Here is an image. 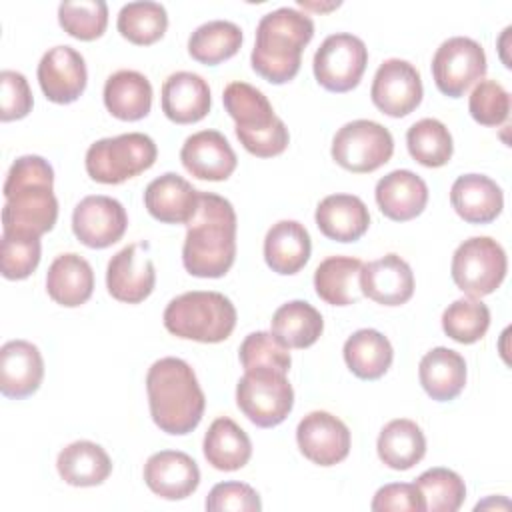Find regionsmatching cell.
Here are the masks:
<instances>
[{"label": "cell", "instance_id": "obj_1", "mask_svg": "<svg viewBox=\"0 0 512 512\" xmlns=\"http://www.w3.org/2000/svg\"><path fill=\"white\" fill-rule=\"evenodd\" d=\"M4 198L2 232L38 238L50 232L58 218L50 162L36 154L16 158L6 174Z\"/></svg>", "mask_w": 512, "mask_h": 512}, {"label": "cell", "instance_id": "obj_2", "mask_svg": "<svg viewBox=\"0 0 512 512\" xmlns=\"http://www.w3.org/2000/svg\"><path fill=\"white\" fill-rule=\"evenodd\" d=\"M182 264L196 278L224 276L236 258V212L232 204L214 194L200 192L198 208L186 224Z\"/></svg>", "mask_w": 512, "mask_h": 512}, {"label": "cell", "instance_id": "obj_3", "mask_svg": "<svg viewBox=\"0 0 512 512\" xmlns=\"http://www.w3.org/2000/svg\"><path fill=\"white\" fill-rule=\"evenodd\" d=\"M146 392L150 416L162 432L184 436L200 424L206 398L192 366L182 358L156 360L146 374Z\"/></svg>", "mask_w": 512, "mask_h": 512}, {"label": "cell", "instance_id": "obj_4", "mask_svg": "<svg viewBox=\"0 0 512 512\" xmlns=\"http://www.w3.org/2000/svg\"><path fill=\"white\" fill-rule=\"evenodd\" d=\"M314 36V22L296 8H278L262 16L250 62L256 74L272 84L290 82L302 62V50Z\"/></svg>", "mask_w": 512, "mask_h": 512}, {"label": "cell", "instance_id": "obj_5", "mask_svg": "<svg viewBox=\"0 0 512 512\" xmlns=\"http://www.w3.org/2000/svg\"><path fill=\"white\" fill-rule=\"evenodd\" d=\"M164 326L170 334L216 344L226 340L236 326V308L220 292L192 290L172 298L164 310Z\"/></svg>", "mask_w": 512, "mask_h": 512}, {"label": "cell", "instance_id": "obj_6", "mask_svg": "<svg viewBox=\"0 0 512 512\" xmlns=\"http://www.w3.org/2000/svg\"><path fill=\"white\" fill-rule=\"evenodd\" d=\"M156 156L158 148L148 134L128 132L90 144L84 164L94 182L122 184L148 170L156 162Z\"/></svg>", "mask_w": 512, "mask_h": 512}, {"label": "cell", "instance_id": "obj_7", "mask_svg": "<svg viewBox=\"0 0 512 512\" xmlns=\"http://www.w3.org/2000/svg\"><path fill=\"white\" fill-rule=\"evenodd\" d=\"M236 404L260 428L278 426L294 406V390L286 374L274 368L244 370L236 384Z\"/></svg>", "mask_w": 512, "mask_h": 512}, {"label": "cell", "instance_id": "obj_8", "mask_svg": "<svg viewBox=\"0 0 512 512\" xmlns=\"http://www.w3.org/2000/svg\"><path fill=\"white\" fill-rule=\"evenodd\" d=\"M452 280L472 298L492 294L504 280L508 260L504 248L490 236L464 240L452 256Z\"/></svg>", "mask_w": 512, "mask_h": 512}, {"label": "cell", "instance_id": "obj_9", "mask_svg": "<svg viewBox=\"0 0 512 512\" xmlns=\"http://www.w3.org/2000/svg\"><path fill=\"white\" fill-rule=\"evenodd\" d=\"M332 158L344 170L366 174L384 166L394 154V138L374 120H352L332 140Z\"/></svg>", "mask_w": 512, "mask_h": 512}, {"label": "cell", "instance_id": "obj_10", "mask_svg": "<svg viewBox=\"0 0 512 512\" xmlns=\"http://www.w3.org/2000/svg\"><path fill=\"white\" fill-rule=\"evenodd\" d=\"M368 64L366 44L348 32L330 34L318 46L312 68L316 82L328 92H350L362 80Z\"/></svg>", "mask_w": 512, "mask_h": 512}, {"label": "cell", "instance_id": "obj_11", "mask_svg": "<svg viewBox=\"0 0 512 512\" xmlns=\"http://www.w3.org/2000/svg\"><path fill=\"white\" fill-rule=\"evenodd\" d=\"M486 74L484 48L466 36H452L444 40L432 58V76L436 88L450 96L460 98Z\"/></svg>", "mask_w": 512, "mask_h": 512}, {"label": "cell", "instance_id": "obj_12", "mask_svg": "<svg viewBox=\"0 0 512 512\" xmlns=\"http://www.w3.org/2000/svg\"><path fill=\"white\" fill-rule=\"evenodd\" d=\"M370 98L382 114L392 118L408 116L422 102L420 72L408 60H384L374 74Z\"/></svg>", "mask_w": 512, "mask_h": 512}, {"label": "cell", "instance_id": "obj_13", "mask_svg": "<svg viewBox=\"0 0 512 512\" xmlns=\"http://www.w3.org/2000/svg\"><path fill=\"white\" fill-rule=\"evenodd\" d=\"M126 228L128 214L124 206L110 196H86L72 212V232L88 248H108L116 244Z\"/></svg>", "mask_w": 512, "mask_h": 512}, {"label": "cell", "instance_id": "obj_14", "mask_svg": "<svg viewBox=\"0 0 512 512\" xmlns=\"http://www.w3.org/2000/svg\"><path fill=\"white\" fill-rule=\"evenodd\" d=\"M296 442L310 462L318 466H334L350 452V430L334 414L314 410L298 422Z\"/></svg>", "mask_w": 512, "mask_h": 512}, {"label": "cell", "instance_id": "obj_15", "mask_svg": "<svg viewBox=\"0 0 512 512\" xmlns=\"http://www.w3.org/2000/svg\"><path fill=\"white\" fill-rule=\"evenodd\" d=\"M142 250H146L144 242L128 244L110 258L106 268V288L112 298L126 304H140L152 294L156 270Z\"/></svg>", "mask_w": 512, "mask_h": 512}, {"label": "cell", "instance_id": "obj_16", "mask_svg": "<svg viewBox=\"0 0 512 512\" xmlns=\"http://www.w3.org/2000/svg\"><path fill=\"white\" fill-rule=\"evenodd\" d=\"M36 74L44 96L54 104L78 100L88 82L84 56L72 46L50 48L42 56Z\"/></svg>", "mask_w": 512, "mask_h": 512}, {"label": "cell", "instance_id": "obj_17", "mask_svg": "<svg viewBox=\"0 0 512 512\" xmlns=\"http://www.w3.org/2000/svg\"><path fill=\"white\" fill-rule=\"evenodd\" d=\"M180 160L194 178L210 182L230 178L238 164L236 152L218 130H200L188 136L182 144Z\"/></svg>", "mask_w": 512, "mask_h": 512}, {"label": "cell", "instance_id": "obj_18", "mask_svg": "<svg viewBox=\"0 0 512 512\" xmlns=\"http://www.w3.org/2000/svg\"><path fill=\"white\" fill-rule=\"evenodd\" d=\"M144 482L164 500H182L196 492L200 484V468L186 452L160 450L146 460Z\"/></svg>", "mask_w": 512, "mask_h": 512}, {"label": "cell", "instance_id": "obj_19", "mask_svg": "<svg viewBox=\"0 0 512 512\" xmlns=\"http://www.w3.org/2000/svg\"><path fill=\"white\" fill-rule=\"evenodd\" d=\"M360 290L362 296L382 306L406 304L414 294L412 268L398 254L366 262L360 270Z\"/></svg>", "mask_w": 512, "mask_h": 512}, {"label": "cell", "instance_id": "obj_20", "mask_svg": "<svg viewBox=\"0 0 512 512\" xmlns=\"http://www.w3.org/2000/svg\"><path fill=\"white\" fill-rule=\"evenodd\" d=\"M44 378V360L28 340H10L0 348V392L6 398H26L34 394Z\"/></svg>", "mask_w": 512, "mask_h": 512}, {"label": "cell", "instance_id": "obj_21", "mask_svg": "<svg viewBox=\"0 0 512 512\" xmlns=\"http://www.w3.org/2000/svg\"><path fill=\"white\" fill-rule=\"evenodd\" d=\"M198 194L186 178L166 172L144 190V206L152 218L164 224H188L198 208Z\"/></svg>", "mask_w": 512, "mask_h": 512}, {"label": "cell", "instance_id": "obj_22", "mask_svg": "<svg viewBox=\"0 0 512 512\" xmlns=\"http://www.w3.org/2000/svg\"><path fill=\"white\" fill-rule=\"evenodd\" d=\"M162 112L176 124H194L210 112L208 82L194 72H174L162 84Z\"/></svg>", "mask_w": 512, "mask_h": 512}, {"label": "cell", "instance_id": "obj_23", "mask_svg": "<svg viewBox=\"0 0 512 512\" xmlns=\"http://www.w3.org/2000/svg\"><path fill=\"white\" fill-rule=\"evenodd\" d=\"M376 204L380 212L394 220L406 222L422 214L428 204V186L412 170H392L376 182Z\"/></svg>", "mask_w": 512, "mask_h": 512}, {"label": "cell", "instance_id": "obj_24", "mask_svg": "<svg viewBox=\"0 0 512 512\" xmlns=\"http://www.w3.org/2000/svg\"><path fill=\"white\" fill-rule=\"evenodd\" d=\"M450 202L456 214L470 224H488L504 208L500 186L484 174H462L450 188Z\"/></svg>", "mask_w": 512, "mask_h": 512}, {"label": "cell", "instance_id": "obj_25", "mask_svg": "<svg viewBox=\"0 0 512 512\" xmlns=\"http://www.w3.org/2000/svg\"><path fill=\"white\" fill-rule=\"evenodd\" d=\"M314 218L320 232L336 242H356L370 226L368 208L354 194L326 196L316 206Z\"/></svg>", "mask_w": 512, "mask_h": 512}, {"label": "cell", "instance_id": "obj_26", "mask_svg": "<svg viewBox=\"0 0 512 512\" xmlns=\"http://www.w3.org/2000/svg\"><path fill=\"white\" fill-rule=\"evenodd\" d=\"M312 252L310 234L296 220L276 222L264 238V260L272 272L290 276L300 272Z\"/></svg>", "mask_w": 512, "mask_h": 512}, {"label": "cell", "instance_id": "obj_27", "mask_svg": "<svg viewBox=\"0 0 512 512\" xmlns=\"http://www.w3.org/2000/svg\"><path fill=\"white\" fill-rule=\"evenodd\" d=\"M222 102L230 118L236 122V138L266 132L280 122L268 98L246 82H230L224 88Z\"/></svg>", "mask_w": 512, "mask_h": 512}, {"label": "cell", "instance_id": "obj_28", "mask_svg": "<svg viewBox=\"0 0 512 512\" xmlns=\"http://www.w3.org/2000/svg\"><path fill=\"white\" fill-rule=\"evenodd\" d=\"M46 290L56 304L66 308L88 302L94 292L92 266L80 254H60L48 268Z\"/></svg>", "mask_w": 512, "mask_h": 512}, {"label": "cell", "instance_id": "obj_29", "mask_svg": "<svg viewBox=\"0 0 512 512\" xmlns=\"http://www.w3.org/2000/svg\"><path fill=\"white\" fill-rule=\"evenodd\" d=\"M420 384L436 402L454 400L466 386V360L446 346L426 352L418 366Z\"/></svg>", "mask_w": 512, "mask_h": 512}, {"label": "cell", "instance_id": "obj_30", "mask_svg": "<svg viewBox=\"0 0 512 512\" xmlns=\"http://www.w3.org/2000/svg\"><path fill=\"white\" fill-rule=\"evenodd\" d=\"M106 110L126 122H136L148 116L152 108V84L136 70H118L104 84Z\"/></svg>", "mask_w": 512, "mask_h": 512}, {"label": "cell", "instance_id": "obj_31", "mask_svg": "<svg viewBox=\"0 0 512 512\" xmlns=\"http://www.w3.org/2000/svg\"><path fill=\"white\" fill-rule=\"evenodd\" d=\"M60 478L78 488L98 486L112 472V460L106 450L90 440H76L60 450L56 458Z\"/></svg>", "mask_w": 512, "mask_h": 512}, {"label": "cell", "instance_id": "obj_32", "mask_svg": "<svg viewBox=\"0 0 512 512\" xmlns=\"http://www.w3.org/2000/svg\"><path fill=\"white\" fill-rule=\"evenodd\" d=\"M362 262L352 256H328L314 270V290L330 306H350L362 298Z\"/></svg>", "mask_w": 512, "mask_h": 512}, {"label": "cell", "instance_id": "obj_33", "mask_svg": "<svg viewBox=\"0 0 512 512\" xmlns=\"http://www.w3.org/2000/svg\"><path fill=\"white\" fill-rule=\"evenodd\" d=\"M202 450L210 466L222 472H234L248 464L252 456V442L232 418L222 416L206 430Z\"/></svg>", "mask_w": 512, "mask_h": 512}, {"label": "cell", "instance_id": "obj_34", "mask_svg": "<svg viewBox=\"0 0 512 512\" xmlns=\"http://www.w3.org/2000/svg\"><path fill=\"white\" fill-rule=\"evenodd\" d=\"M342 352L350 372L362 380L382 378L388 372L394 358L390 340L374 328L356 330L344 342Z\"/></svg>", "mask_w": 512, "mask_h": 512}, {"label": "cell", "instance_id": "obj_35", "mask_svg": "<svg viewBox=\"0 0 512 512\" xmlns=\"http://www.w3.org/2000/svg\"><path fill=\"white\" fill-rule=\"evenodd\" d=\"M376 450L380 460L392 470H410L426 454V438L422 428L408 420H390L378 436Z\"/></svg>", "mask_w": 512, "mask_h": 512}, {"label": "cell", "instance_id": "obj_36", "mask_svg": "<svg viewBox=\"0 0 512 512\" xmlns=\"http://www.w3.org/2000/svg\"><path fill=\"white\" fill-rule=\"evenodd\" d=\"M270 322L272 334L286 348H308L324 330L322 314L304 300H290L282 304Z\"/></svg>", "mask_w": 512, "mask_h": 512}, {"label": "cell", "instance_id": "obj_37", "mask_svg": "<svg viewBox=\"0 0 512 512\" xmlns=\"http://www.w3.org/2000/svg\"><path fill=\"white\" fill-rule=\"evenodd\" d=\"M242 46V30L228 20H210L188 38V54L206 66L232 58Z\"/></svg>", "mask_w": 512, "mask_h": 512}, {"label": "cell", "instance_id": "obj_38", "mask_svg": "<svg viewBox=\"0 0 512 512\" xmlns=\"http://www.w3.org/2000/svg\"><path fill=\"white\" fill-rule=\"evenodd\" d=\"M118 32L136 46L158 42L168 28V14L160 2H128L120 8L116 20Z\"/></svg>", "mask_w": 512, "mask_h": 512}, {"label": "cell", "instance_id": "obj_39", "mask_svg": "<svg viewBox=\"0 0 512 512\" xmlns=\"http://www.w3.org/2000/svg\"><path fill=\"white\" fill-rule=\"evenodd\" d=\"M406 146L410 156L426 168H440L448 164L454 152L450 130L436 118H422L414 122L406 132Z\"/></svg>", "mask_w": 512, "mask_h": 512}, {"label": "cell", "instance_id": "obj_40", "mask_svg": "<svg viewBox=\"0 0 512 512\" xmlns=\"http://www.w3.org/2000/svg\"><path fill=\"white\" fill-rule=\"evenodd\" d=\"M490 326V310L480 298H458L442 314V330L460 344L478 342Z\"/></svg>", "mask_w": 512, "mask_h": 512}, {"label": "cell", "instance_id": "obj_41", "mask_svg": "<svg viewBox=\"0 0 512 512\" xmlns=\"http://www.w3.org/2000/svg\"><path fill=\"white\" fill-rule=\"evenodd\" d=\"M414 484L424 498V510L430 512H456L466 498L464 480L448 468H430Z\"/></svg>", "mask_w": 512, "mask_h": 512}, {"label": "cell", "instance_id": "obj_42", "mask_svg": "<svg viewBox=\"0 0 512 512\" xmlns=\"http://www.w3.org/2000/svg\"><path fill=\"white\" fill-rule=\"evenodd\" d=\"M58 22L66 34L76 40H96L108 26V6L104 0L62 2L58 6Z\"/></svg>", "mask_w": 512, "mask_h": 512}, {"label": "cell", "instance_id": "obj_43", "mask_svg": "<svg viewBox=\"0 0 512 512\" xmlns=\"http://www.w3.org/2000/svg\"><path fill=\"white\" fill-rule=\"evenodd\" d=\"M42 246L38 236L6 234L0 240V270L6 280H24L40 264Z\"/></svg>", "mask_w": 512, "mask_h": 512}, {"label": "cell", "instance_id": "obj_44", "mask_svg": "<svg viewBox=\"0 0 512 512\" xmlns=\"http://www.w3.org/2000/svg\"><path fill=\"white\" fill-rule=\"evenodd\" d=\"M238 356L244 370L274 368L286 374L292 364L288 348L282 346L272 332H264V330L248 334L240 344Z\"/></svg>", "mask_w": 512, "mask_h": 512}, {"label": "cell", "instance_id": "obj_45", "mask_svg": "<svg viewBox=\"0 0 512 512\" xmlns=\"http://www.w3.org/2000/svg\"><path fill=\"white\" fill-rule=\"evenodd\" d=\"M470 116L482 126H500L510 114V94L496 80H480L468 100Z\"/></svg>", "mask_w": 512, "mask_h": 512}, {"label": "cell", "instance_id": "obj_46", "mask_svg": "<svg viewBox=\"0 0 512 512\" xmlns=\"http://www.w3.org/2000/svg\"><path fill=\"white\" fill-rule=\"evenodd\" d=\"M32 90L24 74L16 70L0 72V120L12 122L28 116L32 110Z\"/></svg>", "mask_w": 512, "mask_h": 512}, {"label": "cell", "instance_id": "obj_47", "mask_svg": "<svg viewBox=\"0 0 512 512\" xmlns=\"http://www.w3.org/2000/svg\"><path fill=\"white\" fill-rule=\"evenodd\" d=\"M206 510L210 512H222V510H234V512H260L262 502L258 492L244 482H220L216 484L210 494L206 496Z\"/></svg>", "mask_w": 512, "mask_h": 512}, {"label": "cell", "instance_id": "obj_48", "mask_svg": "<svg viewBox=\"0 0 512 512\" xmlns=\"http://www.w3.org/2000/svg\"><path fill=\"white\" fill-rule=\"evenodd\" d=\"M370 508L374 512H388V510L424 512V498H422L420 490L416 488V484L392 482V484L378 488V492L372 498Z\"/></svg>", "mask_w": 512, "mask_h": 512}, {"label": "cell", "instance_id": "obj_49", "mask_svg": "<svg viewBox=\"0 0 512 512\" xmlns=\"http://www.w3.org/2000/svg\"><path fill=\"white\" fill-rule=\"evenodd\" d=\"M298 6L302 8H310V10H320V12H328L332 8H338L340 2H330V4H316V2H306V0H298Z\"/></svg>", "mask_w": 512, "mask_h": 512}]
</instances>
